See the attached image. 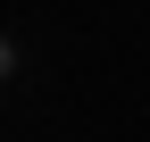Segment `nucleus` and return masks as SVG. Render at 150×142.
Returning <instances> with one entry per match:
<instances>
[{"mask_svg": "<svg viewBox=\"0 0 150 142\" xmlns=\"http://www.w3.org/2000/svg\"><path fill=\"white\" fill-rule=\"evenodd\" d=\"M0 67H8V42H0Z\"/></svg>", "mask_w": 150, "mask_h": 142, "instance_id": "obj_1", "label": "nucleus"}]
</instances>
